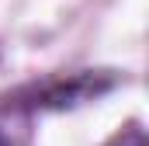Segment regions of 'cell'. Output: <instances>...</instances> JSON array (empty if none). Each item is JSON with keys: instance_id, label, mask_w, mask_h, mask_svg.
<instances>
[{"instance_id": "6da1fadb", "label": "cell", "mask_w": 149, "mask_h": 146, "mask_svg": "<svg viewBox=\"0 0 149 146\" xmlns=\"http://www.w3.org/2000/svg\"><path fill=\"white\" fill-rule=\"evenodd\" d=\"M111 84L114 77H104V73H76L70 80H52V84L28 87V91L14 94V108H70L87 98L104 94Z\"/></svg>"}, {"instance_id": "7a4b0ae2", "label": "cell", "mask_w": 149, "mask_h": 146, "mask_svg": "<svg viewBox=\"0 0 149 146\" xmlns=\"http://www.w3.org/2000/svg\"><path fill=\"white\" fill-rule=\"evenodd\" d=\"M111 146H146V132L139 129V125H132L128 132H121V136H114Z\"/></svg>"}]
</instances>
